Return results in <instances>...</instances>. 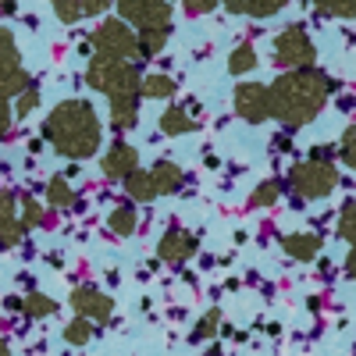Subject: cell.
<instances>
[{
    "label": "cell",
    "mask_w": 356,
    "mask_h": 356,
    "mask_svg": "<svg viewBox=\"0 0 356 356\" xmlns=\"http://www.w3.org/2000/svg\"><path fill=\"white\" fill-rule=\"evenodd\" d=\"M267 89H271V118H278L285 129H303L328 104L332 79L317 68H296L278 75Z\"/></svg>",
    "instance_id": "obj_1"
},
{
    "label": "cell",
    "mask_w": 356,
    "mask_h": 356,
    "mask_svg": "<svg viewBox=\"0 0 356 356\" xmlns=\"http://www.w3.org/2000/svg\"><path fill=\"white\" fill-rule=\"evenodd\" d=\"M43 136L61 157L68 161H89L97 157L100 143H104V129L100 118L89 100H61L43 122Z\"/></svg>",
    "instance_id": "obj_2"
},
{
    "label": "cell",
    "mask_w": 356,
    "mask_h": 356,
    "mask_svg": "<svg viewBox=\"0 0 356 356\" xmlns=\"http://www.w3.org/2000/svg\"><path fill=\"white\" fill-rule=\"evenodd\" d=\"M86 82L104 93L111 100V125L114 132H129L139 122V82L143 75L136 72L132 61H114V57H89V68H86Z\"/></svg>",
    "instance_id": "obj_3"
},
{
    "label": "cell",
    "mask_w": 356,
    "mask_h": 356,
    "mask_svg": "<svg viewBox=\"0 0 356 356\" xmlns=\"http://www.w3.org/2000/svg\"><path fill=\"white\" fill-rule=\"evenodd\" d=\"M122 22H129L139 36V57H154L171 36V4L161 0H114Z\"/></svg>",
    "instance_id": "obj_4"
},
{
    "label": "cell",
    "mask_w": 356,
    "mask_h": 356,
    "mask_svg": "<svg viewBox=\"0 0 356 356\" xmlns=\"http://www.w3.org/2000/svg\"><path fill=\"white\" fill-rule=\"evenodd\" d=\"M339 186V171L332 161H303V164H292L289 171V189L300 196V200H324L332 196Z\"/></svg>",
    "instance_id": "obj_5"
},
{
    "label": "cell",
    "mask_w": 356,
    "mask_h": 356,
    "mask_svg": "<svg viewBox=\"0 0 356 356\" xmlns=\"http://www.w3.org/2000/svg\"><path fill=\"white\" fill-rule=\"evenodd\" d=\"M314 57H317V47L314 40L307 36L303 25H289L275 36V65L285 68V72H296V68H314Z\"/></svg>",
    "instance_id": "obj_6"
},
{
    "label": "cell",
    "mask_w": 356,
    "mask_h": 356,
    "mask_svg": "<svg viewBox=\"0 0 356 356\" xmlns=\"http://www.w3.org/2000/svg\"><path fill=\"white\" fill-rule=\"evenodd\" d=\"M93 47H97V54L114 57V61H136L139 57V36L122 18H107L93 33Z\"/></svg>",
    "instance_id": "obj_7"
},
{
    "label": "cell",
    "mask_w": 356,
    "mask_h": 356,
    "mask_svg": "<svg viewBox=\"0 0 356 356\" xmlns=\"http://www.w3.org/2000/svg\"><path fill=\"white\" fill-rule=\"evenodd\" d=\"M29 86H33V75L22 68L18 43H15V36H11V29L0 25V97H4V100L22 97Z\"/></svg>",
    "instance_id": "obj_8"
},
{
    "label": "cell",
    "mask_w": 356,
    "mask_h": 356,
    "mask_svg": "<svg viewBox=\"0 0 356 356\" xmlns=\"http://www.w3.org/2000/svg\"><path fill=\"white\" fill-rule=\"evenodd\" d=\"M235 114L243 118V122L250 125H260L271 118V89H267L264 82H243L235 86Z\"/></svg>",
    "instance_id": "obj_9"
},
{
    "label": "cell",
    "mask_w": 356,
    "mask_h": 356,
    "mask_svg": "<svg viewBox=\"0 0 356 356\" xmlns=\"http://www.w3.org/2000/svg\"><path fill=\"white\" fill-rule=\"evenodd\" d=\"M72 310H75L79 317H86V321L104 324V321L114 314V300H111L107 292H100L97 285H79V289L72 292Z\"/></svg>",
    "instance_id": "obj_10"
},
{
    "label": "cell",
    "mask_w": 356,
    "mask_h": 356,
    "mask_svg": "<svg viewBox=\"0 0 356 356\" xmlns=\"http://www.w3.org/2000/svg\"><path fill=\"white\" fill-rule=\"evenodd\" d=\"M193 253H196V235L186 228H168L157 243V257L164 264H186Z\"/></svg>",
    "instance_id": "obj_11"
},
{
    "label": "cell",
    "mask_w": 356,
    "mask_h": 356,
    "mask_svg": "<svg viewBox=\"0 0 356 356\" xmlns=\"http://www.w3.org/2000/svg\"><path fill=\"white\" fill-rule=\"evenodd\" d=\"M100 168H104L107 178H114V182H125L132 171H139V150L129 146V143H114L111 150L104 154Z\"/></svg>",
    "instance_id": "obj_12"
},
{
    "label": "cell",
    "mask_w": 356,
    "mask_h": 356,
    "mask_svg": "<svg viewBox=\"0 0 356 356\" xmlns=\"http://www.w3.org/2000/svg\"><path fill=\"white\" fill-rule=\"evenodd\" d=\"M18 200L11 193H0V250H15L25 239V225L15 214Z\"/></svg>",
    "instance_id": "obj_13"
},
{
    "label": "cell",
    "mask_w": 356,
    "mask_h": 356,
    "mask_svg": "<svg viewBox=\"0 0 356 356\" xmlns=\"http://www.w3.org/2000/svg\"><path fill=\"white\" fill-rule=\"evenodd\" d=\"M146 175H150V182H154V193H157V196H171V193L182 189V182H186L182 168H178L175 161H157Z\"/></svg>",
    "instance_id": "obj_14"
},
{
    "label": "cell",
    "mask_w": 356,
    "mask_h": 356,
    "mask_svg": "<svg viewBox=\"0 0 356 356\" xmlns=\"http://www.w3.org/2000/svg\"><path fill=\"white\" fill-rule=\"evenodd\" d=\"M282 250H285V257H292V260H314L317 253H321V235L317 232H296V235H285L282 239Z\"/></svg>",
    "instance_id": "obj_15"
},
{
    "label": "cell",
    "mask_w": 356,
    "mask_h": 356,
    "mask_svg": "<svg viewBox=\"0 0 356 356\" xmlns=\"http://www.w3.org/2000/svg\"><path fill=\"white\" fill-rule=\"evenodd\" d=\"M221 4L232 11V15H250V18H271L278 15L289 0H221Z\"/></svg>",
    "instance_id": "obj_16"
},
{
    "label": "cell",
    "mask_w": 356,
    "mask_h": 356,
    "mask_svg": "<svg viewBox=\"0 0 356 356\" xmlns=\"http://www.w3.org/2000/svg\"><path fill=\"white\" fill-rule=\"evenodd\" d=\"M161 132L164 136H189V132H196V118L186 107H168L161 114Z\"/></svg>",
    "instance_id": "obj_17"
},
{
    "label": "cell",
    "mask_w": 356,
    "mask_h": 356,
    "mask_svg": "<svg viewBox=\"0 0 356 356\" xmlns=\"http://www.w3.org/2000/svg\"><path fill=\"white\" fill-rule=\"evenodd\" d=\"M136 225H139V214H136V203H132V200L118 203L114 211L107 214V228H111L114 235H132Z\"/></svg>",
    "instance_id": "obj_18"
},
{
    "label": "cell",
    "mask_w": 356,
    "mask_h": 356,
    "mask_svg": "<svg viewBox=\"0 0 356 356\" xmlns=\"http://www.w3.org/2000/svg\"><path fill=\"white\" fill-rule=\"evenodd\" d=\"M175 79L171 75H143V82H139V93L146 97V100H171L175 97Z\"/></svg>",
    "instance_id": "obj_19"
},
{
    "label": "cell",
    "mask_w": 356,
    "mask_h": 356,
    "mask_svg": "<svg viewBox=\"0 0 356 356\" xmlns=\"http://www.w3.org/2000/svg\"><path fill=\"white\" fill-rule=\"evenodd\" d=\"M257 68V50L253 43H239L232 54H228V72L232 75H250Z\"/></svg>",
    "instance_id": "obj_20"
},
{
    "label": "cell",
    "mask_w": 356,
    "mask_h": 356,
    "mask_svg": "<svg viewBox=\"0 0 356 356\" xmlns=\"http://www.w3.org/2000/svg\"><path fill=\"white\" fill-rule=\"evenodd\" d=\"M22 310L29 314V317H54L57 314V300H50V296H43V292H29L25 300H22Z\"/></svg>",
    "instance_id": "obj_21"
},
{
    "label": "cell",
    "mask_w": 356,
    "mask_h": 356,
    "mask_svg": "<svg viewBox=\"0 0 356 356\" xmlns=\"http://www.w3.org/2000/svg\"><path fill=\"white\" fill-rule=\"evenodd\" d=\"M125 193H129V200H154L157 193H154V182H150V175L146 171H132L129 178H125Z\"/></svg>",
    "instance_id": "obj_22"
},
{
    "label": "cell",
    "mask_w": 356,
    "mask_h": 356,
    "mask_svg": "<svg viewBox=\"0 0 356 356\" xmlns=\"http://www.w3.org/2000/svg\"><path fill=\"white\" fill-rule=\"evenodd\" d=\"M278 196H282V182L278 178H267V182H260L250 193V207H271V203H278Z\"/></svg>",
    "instance_id": "obj_23"
},
{
    "label": "cell",
    "mask_w": 356,
    "mask_h": 356,
    "mask_svg": "<svg viewBox=\"0 0 356 356\" xmlns=\"http://www.w3.org/2000/svg\"><path fill=\"white\" fill-rule=\"evenodd\" d=\"M47 200H50L54 207H68V203L75 200V189L68 186L65 175H57V178H50V182H47Z\"/></svg>",
    "instance_id": "obj_24"
},
{
    "label": "cell",
    "mask_w": 356,
    "mask_h": 356,
    "mask_svg": "<svg viewBox=\"0 0 356 356\" xmlns=\"http://www.w3.org/2000/svg\"><path fill=\"white\" fill-rule=\"evenodd\" d=\"M89 339H93V321H86V317H75L65 328V342L68 346H86Z\"/></svg>",
    "instance_id": "obj_25"
},
{
    "label": "cell",
    "mask_w": 356,
    "mask_h": 356,
    "mask_svg": "<svg viewBox=\"0 0 356 356\" xmlns=\"http://www.w3.org/2000/svg\"><path fill=\"white\" fill-rule=\"evenodd\" d=\"M321 15L332 18H356V0H314Z\"/></svg>",
    "instance_id": "obj_26"
},
{
    "label": "cell",
    "mask_w": 356,
    "mask_h": 356,
    "mask_svg": "<svg viewBox=\"0 0 356 356\" xmlns=\"http://www.w3.org/2000/svg\"><path fill=\"white\" fill-rule=\"evenodd\" d=\"M50 4H54L57 22H65V25H75L82 18V4H79V0H50Z\"/></svg>",
    "instance_id": "obj_27"
},
{
    "label": "cell",
    "mask_w": 356,
    "mask_h": 356,
    "mask_svg": "<svg viewBox=\"0 0 356 356\" xmlns=\"http://www.w3.org/2000/svg\"><path fill=\"white\" fill-rule=\"evenodd\" d=\"M339 235L346 243L356 246V203H346L342 207V214H339Z\"/></svg>",
    "instance_id": "obj_28"
},
{
    "label": "cell",
    "mask_w": 356,
    "mask_h": 356,
    "mask_svg": "<svg viewBox=\"0 0 356 356\" xmlns=\"http://www.w3.org/2000/svg\"><path fill=\"white\" fill-rule=\"evenodd\" d=\"M218 324H221V314H218V310L203 314V317H200V324L193 328V342H203V339H211V335L218 332Z\"/></svg>",
    "instance_id": "obj_29"
},
{
    "label": "cell",
    "mask_w": 356,
    "mask_h": 356,
    "mask_svg": "<svg viewBox=\"0 0 356 356\" xmlns=\"http://www.w3.org/2000/svg\"><path fill=\"white\" fill-rule=\"evenodd\" d=\"M339 154H342V161L356 171V125H349L346 132H342V143H339Z\"/></svg>",
    "instance_id": "obj_30"
},
{
    "label": "cell",
    "mask_w": 356,
    "mask_h": 356,
    "mask_svg": "<svg viewBox=\"0 0 356 356\" xmlns=\"http://www.w3.org/2000/svg\"><path fill=\"white\" fill-rule=\"evenodd\" d=\"M15 100H18V104H15V114H18V118H25V114H33V107L40 104V89H36V86H29L25 93H22V97H15Z\"/></svg>",
    "instance_id": "obj_31"
},
{
    "label": "cell",
    "mask_w": 356,
    "mask_h": 356,
    "mask_svg": "<svg viewBox=\"0 0 356 356\" xmlns=\"http://www.w3.org/2000/svg\"><path fill=\"white\" fill-rule=\"evenodd\" d=\"M218 4H221V0H182L186 15H211Z\"/></svg>",
    "instance_id": "obj_32"
},
{
    "label": "cell",
    "mask_w": 356,
    "mask_h": 356,
    "mask_svg": "<svg viewBox=\"0 0 356 356\" xmlns=\"http://www.w3.org/2000/svg\"><path fill=\"white\" fill-rule=\"evenodd\" d=\"M22 207H25V218H22V225H25V232H29V228H33V225L43 218V211H40V203H36V200H29V196L22 200Z\"/></svg>",
    "instance_id": "obj_33"
},
{
    "label": "cell",
    "mask_w": 356,
    "mask_h": 356,
    "mask_svg": "<svg viewBox=\"0 0 356 356\" xmlns=\"http://www.w3.org/2000/svg\"><path fill=\"white\" fill-rule=\"evenodd\" d=\"M79 4H82V15H104L114 0H79Z\"/></svg>",
    "instance_id": "obj_34"
},
{
    "label": "cell",
    "mask_w": 356,
    "mask_h": 356,
    "mask_svg": "<svg viewBox=\"0 0 356 356\" xmlns=\"http://www.w3.org/2000/svg\"><path fill=\"white\" fill-rule=\"evenodd\" d=\"M8 129H11V100L0 97V139L8 136Z\"/></svg>",
    "instance_id": "obj_35"
},
{
    "label": "cell",
    "mask_w": 356,
    "mask_h": 356,
    "mask_svg": "<svg viewBox=\"0 0 356 356\" xmlns=\"http://www.w3.org/2000/svg\"><path fill=\"white\" fill-rule=\"evenodd\" d=\"M346 275L349 278H356V246L349 250V257H346Z\"/></svg>",
    "instance_id": "obj_36"
},
{
    "label": "cell",
    "mask_w": 356,
    "mask_h": 356,
    "mask_svg": "<svg viewBox=\"0 0 356 356\" xmlns=\"http://www.w3.org/2000/svg\"><path fill=\"white\" fill-rule=\"evenodd\" d=\"M15 4H18V0H0V15H11Z\"/></svg>",
    "instance_id": "obj_37"
},
{
    "label": "cell",
    "mask_w": 356,
    "mask_h": 356,
    "mask_svg": "<svg viewBox=\"0 0 356 356\" xmlns=\"http://www.w3.org/2000/svg\"><path fill=\"white\" fill-rule=\"evenodd\" d=\"M0 356H11V353H8V342H4V339H0Z\"/></svg>",
    "instance_id": "obj_38"
},
{
    "label": "cell",
    "mask_w": 356,
    "mask_h": 356,
    "mask_svg": "<svg viewBox=\"0 0 356 356\" xmlns=\"http://www.w3.org/2000/svg\"><path fill=\"white\" fill-rule=\"evenodd\" d=\"M161 4H171V0H161Z\"/></svg>",
    "instance_id": "obj_39"
}]
</instances>
